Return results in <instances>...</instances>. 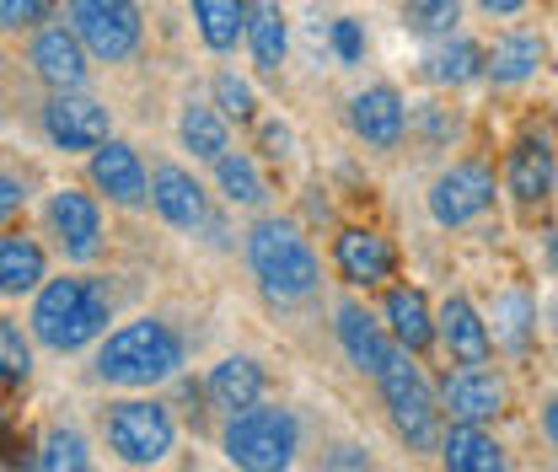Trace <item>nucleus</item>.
<instances>
[{
    "label": "nucleus",
    "mask_w": 558,
    "mask_h": 472,
    "mask_svg": "<svg viewBox=\"0 0 558 472\" xmlns=\"http://www.w3.org/2000/svg\"><path fill=\"white\" fill-rule=\"evenodd\" d=\"M108 285L102 279H49L38 290V306H33V334L44 338L49 349H81L108 328Z\"/></svg>",
    "instance_id": "1"
},
{
    "label": "nucleus",
    "mask_w": 558,
    "mask_h": 472,
    "mask_svg": "<svg viewBox=\"0 0 558 472\" xmlns=\"http://www.w3.org/2000/svg\"><path fill=\"white\" fill-rule=\"evenodd\" d=\"M178 365H183V343L156 317H140L130 328L108 334V343L97 349V376L113 387H156Z\"/></svg>",
    "instance_id": "2"
},
{
    "label": "nucleus",
    "mask_w": 558,
    "mask_h": 472,
    "mask_svg": "<svg viewBox=\"0 0 558 472\" xmlns=\"http://www.w3.org/2000/svg\"><path fill=\"white\" fill-rule=\"evenodd\" d=\"M247 258L275 301H301L317 290V253L290 220H258L247 237Z\"/></svg>",
    "instance_id": "3"
},
{
    "label": "nucleus",
    "mask_w": 558,
    "mask_h": 472,
    "mask_svg": "<svg viewBox=\"0 0 558 472\" xmlns=\"http://www.w3.org/2000/svg\"><path fill=\"white\" fill-rule=\"evenodd\" d=\"M226 457L242 472H290V462H295V419L284 408L231 413Z\"/></svg>",
    "instance_id": "4"
},
{
    "label": "nucleus",
    "mask_w": 558,
    "mask_h": 472,
    "mask_svg": "<svg viewBox=\"0 0 558 472\" xmlns=\"http://www.w3.org/2000/svg\"><path fill=\"white\" fill-rule=\"evenodd\" d=\"M376 382H381V398L392 408V424L403 429V440H409L414 451H435V446H440V408L429 398L418 365L409 360V349H392V360L381 365Z\"/></svg>",
    "instance_id": "5"
},
{
    "label": "nucleus",
    "mask_w": 558,
    "mask_h": 472,
    "mask_svg": "<svg viewBox=\"0 0 558 472\" xmlns=\"http://www.w3.org/2000/svg\"><path fill=\"white\" fill-rule=\"evenodd\" d=\"M172 413L161 403H145V398H130V403H113L108 413V446L130 462V468H150L172 451Z\"/></svg>",
    "instance_id": "6"
},
{
    "label": "nucleus",
    "mask_w": 558,
    "mask_h": 472,
    "mask_svg": "<svg viewBox=\"0 0 558 472\" xmlns=\"http://www.w3.org/2000/svg\"><path fill=\"white\" fill-rule=\"evenodd\" d=\"M75 38L97 60H130L140 49V5L135 0H70Z\"/></svg>",
    "instance_id": "7"
},
{
    "label": "nucleus",
    "mask_w": 558,
    "mask_h": 472,
    "mask_svg": "<svg viewBox=\"0 0 558 472\" xmlns=\"http://www.w3.org/2000/svg\"><path fill=\"white\" fill-rule=\"evenodd\" d=\"M488 204H494V172L484 161H462V167L440 172L435 189H429V215L440 226H468V220L484 215Z\"/></svg>",
    "instance_id": "8"
},
{
    "label": "nucleus",
    "mask_w": 558,
    "mask_h": 472,
    "mask_svg": "<svg viewBox=\"0 0 558 472\" xmlns=\"http://www.w3.org/2000/svg\"><path fill=\"white\" fill-rule=\"evenodd\" d=\"M440 403H446L440 413H451L457 424H488V419L505 413V382L484 365H462V371L446 376Z\"/></svg>",
    "instance_id": "9"
},
{
    "label": "nucleus",
    "mask_w": 558,
    "mask_h": 472,
    "mask_svg": "<svg viewBox=\"0 0 558 472\" xmlns=\"http://www.w3.org/2000/svg\"><path fill=\"white\" fill-rule=\"evenodd\" d=\"M44 124H49V140L65 145V150H97L108 145V108L92 102V97H54L44 108Z\"/></svg>",
    "instance_id": "10"
},
{
    "label": "nucleus",
    "mask_w": 558,
    "mask_h": 472,
    "mask_svg": "<svg viewBox=\"0 0 558 472\" xmlns=\"http://www.w3.org/2000/svg\"><path fill=\"white\" fill-rule=\"evenodd\" d=\"M49 220H54V231H60L70 258H92V253H97V242H102V215H97L92 194L60 189V194L49 199Z\"/></svg>",
    "instance_id": "11"
},
{
    "label": "nucleus",
    "mask_w": 558,
    "mask_h": 472,
    "mask_svg": "<svg viewBox=\"0 0 558 472\" xmlns=\"http://www.w3.org/2000/svg\"><path fill=\"white\" fill-rule=\"evenodd\" d=\"M440 343L462 360V365H484L488 354H494V334H488V323L473 312V301L468 295H446V306H440Z\"/></svg>",
    "instance_id": "12"
},
{
    "label": "nucleus",
    "mask_w": 558,
    "mask_h": 472,
    "mask_svg": "<svg viewBox=\"0 0 558 472\" xmlns=\"http://www.w3.org/2000/svg\"><path fill=\"white\" fill-rule=\"evenodd\" d=\"M403 119H409V108H403V97H398L392 86H371V92H360L354 108H349L354 135L381 145V150H392V145L403 140Z\"/></svg>",
    "instance_id": "13"
},
{
    "label": "nucleus",
    "mask_w": 558,
    "mask_h": 472,
    "mask_svg": "<svg viewBox=\"0 0 558 472\" xmlns=\"http://www.w3.org/2000/svg\"><path fill=\"white\" fill-rule=\"evenodd\" d=\"M150 204L161 209V220H172L178 231H199L209 220V204H205V189L183 172V167H161L150 178Z\"/></svg>",
    "instance_id": "14"
},
{
    "label": "nucleus",
    "mask_w": 558,
    "mask_h": 472,
    "mask_svg": "<svg viewBox=\"0 0 558 472\" xmlns=\"http://www.w3.org/2000/svg\"><path fill=\"white\" fill-rule=\"evenodd\" d=\"M554 178H558V161H554V145L548 140H521L505 161V183L521 204H543L554 194Z\"/></svg>",
    "instance_id": "15"
},
{
    "label": "nucleus",
    "mask_w": 558,
    "mask_h": 472,
    "mask_svg": "<svg viewBox=\"0 0 558 472\" xmlns=\"http://www.w3.org/2000/svg\"><path fill=\"white\" fill-rule=\"evenodd\" d=\"M92 178H97V189H102L108 199H119V204H145V194H150L140 156L130 150V145H119V140L97 145V156H92Z\"/></svg>",
    "instance_id": "16"
},
{
    "label": "nucleus",
    "mask_w": 558,
    "mask_h": 472,
    "mask_svg": "<svg viewBox=\"0 0 558 472\" xmlns=\"http://www.w3.org/2000/svg\"><path fill=\"white\" fill-rule=\"evenodd\" d=\"M333 258H339V274L349 285H381V279H392V264H398L387 237H376V231H344Z\"/></svg>",
    "instance_id": "17"
},
{
    "label": "nucleus",
    "mask_w": 558,
    "mask_h": 472,
    "mask_svg": "<svg viewBox=\"0 0 558 472\" xmlns=\"http://www.w3.org/2000/svg\"><path fill=\"white\" fill-rule=\"evenodd\" d=\"M33 65H38V75H44L49 86H60V92H75V86L86 81L81 38L65 33V27H44V33H38V44H33Z\"/></svg>",
    "instance_id": "18"
},
{
    "label": "nucleus",
    "mask_w": 558,
    "mask_h": 472,
    "mask_svg": "<svg viewBox=\"0 0 558 472\" xmlns=\"http://www.w3.org/2000/svg\"><path fill=\"white\" fill-rule=\"evenodd\" d=\"M440 457L446 472H510L499 440L484 435V424H457L451 435H440Z\"/></svg>",
    "instance_id": "19"
},
{
    "label": "nucleus",
    "mask_w": 558,
    "mask_h": 472,
    "mask_svg": "<svg viewBox=\"0 0 558 472\" xmlns=\"http://www.w3.org/2000/svg\"><path fill=\"white\" fill-rule=\"evenodd\" d=\"M258 398H264V371H258L253 360L231 354V360H220V365L209 371V403L215 408L247 413V408H258Z\"/></svg>",
    "instance_id": "20"
},
{
    "label": "nucleus",
    "mask_w": 558,
    "mask_h": 472,
    "mask_svg": "<svg viewBox=\"0 0 558 472\" xmlns=\"http://www.w3.org/2000/svg\"><path fill=\"white\" fill-rule=\"evenodd\" d=\"M339 338H344L349 360H354L360 371H371V376H381V365L392 360L387 334H381V328H376V317H365L360 306H339Z\"/></svg>",
    "instance_id": "21"
},
{
    "label": "nucleus",
    "mask_w": 558,
    "mask_h": 472,
    "mask_svg": "<svg viewBox=\"0 0 558 472\" xmlns=\"http://www.w3.org/2000/svg\"><path fill=\"white\" fill-rule=\"evenodd\" d=\"M543 55H548V49H543L537 33H505V38L494 44V55H484V75H494L499 86H515V81L537 75Z\"/></svg>",
    "instance_id": "22"
},
{
    "label": "nucleus",
    "mask_w": 558,
    "mask_h": 472,
    "mask_svg": "<svg viewBox=\"0 0 558 472\" xmlns=\"http://www.w3.org/2000/svg\"><path fill=\"white\" fill-rule=\"evenodd\" d=\"M387 323H392V338H398V349H429L435 343V323H429V301L409 290V285H398L392 295H387Z\"/></svg>",
    "instance_id": "23"
},
{
    "label": "nucleus",
    "mask_w": 558,
    "mask_h": 472,
    "mask_svg": "<svg viewBox=\"0 0 558 472\" xmlns=\"http://www.w3.org/2000/svg\"><path fill=\"white\" fill-rule=\"evenodd\" d=\"M44 279V247L33 237H0V295H27Z\"/></svg>",
    "instance_id": "24"
},
{
    "label": "nucleus",
    "mask_w": 558,
    "mask_h": 472,
    "mask_svg": "<svg viewBox=\"0 0 558 472\" xmlns=\"http://www.w3.org/2000/svg\"><path fill=\"white\" fill-rule=\"evenodd\" d=\"M194 22L215 55L236 49V38L247 33V0H194Z\"/></svg>",
    "instance_id": "25"
},
{
    "label": "nucleus",
    "mask_w": 558,
    "mask_h": 472,
    "mask_svg": "<svg viewBox=\"0 0 558 472\" xmlns=\"http://www.w3.org/2000/svg\"><path fill=\"white\" fill-rule=\"evenodd\" d=\"M247 44H253L258 70H279V60H284V11H279V0H258L247 11Z\"/></svg>",
    "instance_id": "26"
},
{
    "label": "nucleus",
    "mask_w": 558,
    "mask_h": 472,
    "mask_svg": "<svg viewBox=\"0 0 558 472\" xmlns=\"http://www.w3.org/2000/svg\"><path fill=\"white\" fill-rule=\"evenodd\" d=\"M424 65H429V81H440V86H468V81L484 75V49H478L473 38H451V44H440Z\"/></svg>",
    "instance_id": "27"
},
{
    "label": "nucleus",
    "mask_w": 558,
    "mask_h": 472,
    "mask_svg": "<svg viewBox=\"0 0 558 472\" xmlns=\"http://www.w3.org/2000/svg\"><path fill=\"white\" fill-rule=\"evenodd\" d=\"M532 317H537L532 295H521V290L499 295V301H494V338H499L505 349H526V334H532Z\"/></svg>",
    "instance_id": "28"
},
{
    "label": "nucleus",
    "mask_w": 558,
    "mask_h": 472,
    "mask_svg": "<svg viewBox=\"0 0 558 472\" xmlns=\"http://www.w3.org/2000/svg\"><path fill=\"white\" fill-rule=\"evenodd\" d=\"M183 145H189L194 156H205V161H220V156L231 150L220 113H215V108H189V113H183Z\"/></svg>",
    "instance_id": "29"
},
{
    "label": "nucleus",
    "mask_w": 558,
    "mask_h": 472,
    "mask_svg": "<svg viewBox=\"0 0 558 472\" xmlns=\"http://www.w3.org/2000/svg\"><path fill=\"white\" fill-rule=\"evenodd\" d=\"M403 22L418 38H451V27L462 22V0H409Z\"/></svg>",
    "instance_id": "30"
},
{
    "label": "nucleus",
    "mask_w": 558,
    "mask_h": 472,
    "mask_svg": "<svg viewBox=\"0 0 558 472\" xmlns=\"http://www.w3.org/2000/svg\"><path fill=\"white\" fill-rule=\"evenodd\" d=\"M215 178H220V189H226V199L231 204H264V178H258V167L247 161V156H220L215 161Z\"/></svg>",
    "instance_id": "31"
},
{
    "label": "nucleus",
    "mask_w": 558,
    "mask_h": 472,
    "mask_svg": "<svg viewBox=\"0 0 558 472\" xmlns=\"http://www.w3.org/2000/svg\"><path fill=\"white\" fill-rule=\"evenodd\" d=\"M38 472H92L86 440L75 429H49L44 435V451H38Z\"/></svg>",
    "instance_id": "32"
},
{
    "label": "nucleus",
    "mask_w": 558,
    "mask_h": 472,
    "mask_svg": "<svg viewBox=\"0 0 558 472\" xmlns=\"http://www.w3.org/2000/svg\"><path fill=\"white\" fill-rule=\"evenodd\" d=\"M27 371H33L27 338H22V328H11V323L0 317V382H27Z\"/></svg>",
    "instance_id": "33"
},
{
    "label": "nucleus",
    "mask_w": 558,
    "mask_h": 472,
    "mask_svg": "<svg viewBox=\"0 0 558 472\" xmlns=\"http://www.w3.org/2000/svg\"><path fill=\"white\" fill-rule=\"evenodd\" d=\"M215 102H220L226 119H253V92L236 75H215Z\"/></svg>",
    "instance_id": "34"
},
{
    "label": "nucleus",
    "mask_w": 558,
    "mask_h": 472,
    "mask_svg": "<svg viewBox=\"0 0 558 472\" xmlns=\"http://www.w3.org/2000/svg\"><path fill=\"white\" fill-rule=\"evenodd\" d=\"M49 16V0H0V27H33Z\"/></svg>",
    "instance_id": "35"
},
{
    "label": "nucleus",
    "mask_w": 558,
    "mask_h": 472,
    "mask_svg": "<svg viewBox=\"0 0 558 472\" xmlns=\"http://www.w3.org/2000/svg\"><path fill=\"white\" fill-rule=\"evenodd\" d=\"M333 49H339V60L344 65H354L360 55H365V38H360V22H333Z\"/></svg>",
    "instance_id": "36"
},
{
    "label": "nucleus",
    "mask_w": 558,
    "mask_h": 472,
    "mask_svg": "<svg viewBox=\"0 0 558 472\" xmlns=\"http://www.w3.org/2000/svg\"><path fill=\"white\" fill-rule=\"evenodd\" d=\"M16 209H22V183L0 172V226H5V220H11Z\"/></svg>",
    "instance_id": "37"
},
{
    "label": "nucleus",
    "mask_w": 558,
    "mask_h": 472,
    "mask_svg": "<svg viewBox=\"0 0 558 472\" xmlns=\"http://www.w3.org/2000/svg\"><path fill=\"white\" fill-rule=\"evenodd\" d=\"M264 150H269V156H290V130H279V124H269V130H264Z\"/></svg>",
    "instance_id": "38"
},
{
    "label": "nucleus",
    "mask_w": 558,
    "mask_h": 472,
    "mask_svg": "<svg viewBox=\"0 0 558 472\" xmlns=\"http://www.w3.org/2000/svg\"><path fill=\"white\" fill-rule=\"evenodd\" d=\"M478 5H484V11H494V16H515L526 0H478Z\"/></svg>",
    "instance_id": "39"
},
{
    "label": "nucleus",
    "mask_w": 558,
    "mask_h": 472,
    "mask_svg": "<svg viewBox=\"0 0 558 472\" xmlns=\"http://www.w3.org/2000/svg\"><path fill=\"white\" fill-rule=\"evenodd\" d=\"M543 429H548V440H554V451H558V398L543 408Z\"/></svg>",
    "instance_id": "40"
}]
</instances>
